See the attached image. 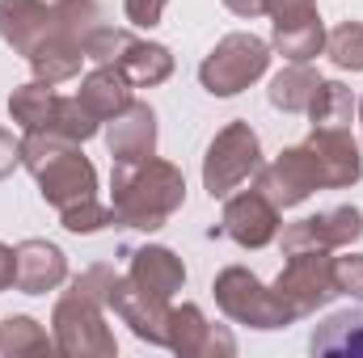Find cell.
<instances>
[{"instance_id":"6da1fadb","label":"cell","mask_w":363,"mask_h":358,"mask_svg":"<svg viewBox=\"0 0 363 358\" xmlns=\"http://www.w3.org/2000/svg\"><path fill=\"white\" fill-rule=\"evenodd\" d=\"M186 202V178L174 161L140 156V161H114L110 173V207L123 228L157 232L165 228Z\"/></svg>"},{"instance_id":"7a4b0ae2","label":"cell","mask_w":363,"mask_h":358,"mask_svg":"<svg viewBox=\"0 0 363 358\" xmlns=\"http://www.w3.org/2000/svg\"><path fill=\"white\" fill-rule=\"evenodd\" d=\"M21 165L34 173L38 194L47 207L64 211L72 202L97 198V169L81 152V144L55 135V131H26L21 135Z\"/></svg>"},{"instance_id":"3957f363","label":"cell","mask_w":363,"mask_h":358,"mask_svg":"<svg viewBox=\"0 0 363 358\" xmlns=\"http://www.w3.org/2000/svg\"><path fill=\"white\" fill-rule=\"evenodd\" d=\"M51 337H55V350L68 358H114L118 354V342H114V333L106 325V304L93 299L89 291H81V287H68L55 299Z\"/></svg>"},{"instance_id":"277c9868","label":"cell","mask_w":363,"mask_h":358,"mask_svg":"<svg viewBox=\"0 0 363 358\" xmlns=\"http://www.w3.org/2000/svg\"><path fill=\"white\" fill-rule=\"evenodd\" d=\"M211 295H216V308L233 325H250V329H287V325H296V312L279 299V291L267 287L245 266L220 270L216 282H211Z\"/></svg>"},{"instance_id":"5b68a950","label":"cell","mask_w":363,"mask_h":358,"mask_svg":"<svg viewBox=\"0 0 363 358\" xmlns=\"http://www.w3.org/2000/svg\"><path fill=\"white\" fill-rule=\"evenodd\" d=\"M267 68H271V42L250 30H237L207 51V59L199 64V85L211 97H237L254 81H262Z\"/></svg>"},{"instance_id":"8992f818","label":"cell","mask_w":363,"mask_h":358,"mask_svg":"<svg viewBox=\"0 0 363 358\" xmlns=\"http://www.w3.org/2000/svg\"><path fill=\"white\" fill-rule=\"evenodd\" d=\"M262 169V139L250 122H228L216 131V139L207 144L203 156V190L211 198H228L237 185H245L250 178H258Z\"/></svg>"},{"instance_id":"52a82bcc","label":"cell","mask_w":363,"mask_h":358,"mask_svg":"<svg viewBox=\"0 0 363 358\" xmlns=\"http://www.w3.org/2000/svg\"><path fill=\"white\" fill-rule=\"evenodd\" d=\"M274 291H279V299L296 312V321H304V316H313L317 308H325V304L338 295L330 249H300V253H287V266L279 270Z\"/></svg>"},{"instance_id":"ba28073f","label":"cell","mask_w":363,"mask_h":358,"mask_svg":"<svg viewBox=\"0 0 363 358\" xmlns=\"http://www.w3.org/2000/svg\"><path fill=\"white\" fill-rule=\"evenodd\" d=\"M363 236V211L359 207H330L317 215H304L287 228H279V245L283 253H300V249H351Z\"/></svg>"},{"instance_id":"9c48e42d","label":"cell","mask_w":363,"mask_h":358,"mask_svg":"<svg viewBox=\"0 0 363 358\" xmlns=\"http://www.w3.org/2000/svg\"><path fill=\"white\" fill-rule=\"evenodd\" d=\"M258 190L271 198L279 211L300 207L313 190H325L321 185V169H317V156L308 152V144L283 148L271 165H262L258 169Z\"/></svg>"},{"instance_id":"30bf717a","label":"cell","mask_w":363,"mask_h":358,"mask_svg":"<svg viewBox=\"0 0 363 358\" xmlns=\"http://www.w3.org/2000/svg\"><path fill=\"white\" fill-rule=\"evenodd\" d=\"M279 228H283L279 207H274L258 185L245 190V194H233V198L224 202L220 232H224L228 241H237L241 249H267L271 241H279Z\"/></svg>"},{"instance_id":"8fae6325","label":"cell","mask_w":363,"mask_h":358,"mask_svg":"<svg viewBox=\"0 0 363 358\" xmlns=\"http://www.w3.org/2000/svg\"><path fill=\"white\" fill-rule=\"evenodd\" d=\"M106 308L148 346H165L169 342V304L144 295L140 287H131L123 274L110 282V295H106Z\"/></svg>"},{"instance_id":"7c38bea8","label":"cell","mask_w":363,"mask_h":358,"mask_svg":"<svg viewBox=\"0 0 363 358\" xmlns=\"http://www.w3.org/2000/svg\"><path fill=\"white\" fill-rule=\"evenodd\" d=\"M165 350H174L182 358H216V354H237V342L220 325H211L199 304H182V308H169Z\"/></svg>"},{"instance_id":"4fadbf2b","label":"cell","mask_w":363,"mask_h":358,"mask_svg":"<svg viewBox=\"0 0 363 358\" xmlns=\"http://www.w3.org/2000/svg\"><path fill=\"white\" fill-rule=\"evenodd\" d=\"M304 144L317 156V169H321V185L325 190H347V185H355L363 178V152H359V139L351 131L313 127V135Z\"/></svg>"},{"instance_id":"5bb4252c","label":"cell","mask_w":363,"mask_h":358,"mask_svg":"<svg viewBox=\"0 0 363 358\" xmlns=\"http://www.w3.org/2000/svg\"><path fill=\"white\" fill-rule=\"evenodd\" d=\"M101 139L110 148L114 161H140L157 152V110L148 101H135L127 110H118L114 118L101 122Z\"/></svg>"},{"instance_id":"9a60e30c","label":"cell","mask_w":363,"mask_h":358,"mask_svg":"<svg viewBox=\"0 0 363 358\" xmlns=\"http://www.w3.org/2000/svg\"><path fill=\"white\" fill-rule=\"evenodd\" d=\"M13 253H17L13 287H17L21 295H47V291H55V287L68 282V258H64L60 245L34 236V241H21Z\"/></svg>"},{"instance_id":"2e32d148","label":"cell","mask_w":363,"mask_h":358,"mask_svg":"<svg viewBox=\"0 0 363 358\" xmlns=\"http://www.w3.org/2000/svg\"><path fill=\"white\" fill-rule=\"evenodd\" d=\"M55 34V13L47 0H0V38L17 55H34Z\"/></svg>"},{"instance_id":"e0dca14e","label":"cell","mask_w":363,"mask_h":358,"mask_svg":"<svg viewBox=\"0 0 363 358\" xmlns=\"http://www.w3.org/2000/svg\"><path fill=\"white\" fill-rule=\"evenodd\" d=\"M127 282L140 287L144 295L169 304L182 287H186V266H182V258L174 253V249H165V245H144V249L131 253Z\"/></svg>"},{"instance_id":"ac0fdd59","label":"cell","mask_w":363,"mask_h":358,"mask_svg":"<svg viewBox=\"0 0 363 358\" xmlns=\"http://www.w3.org/2000/svg\"><path fill=\"white\" fill-rule=\"evenodd\" d=\"M131 89H135V85L123 76L118 64H93V72L81 76L77 97H81V105L89 110L97 122H106V118H114L118 110L131 105Z\"/></svg>"},{"instance_id":"d6986e66","label":"cell","mask_w":363,"mask_h":358,"mask_svg":"<svg viewBox=\"0 0 363 358\" xmlns=\"http://www.w3.org/2000/svg\"><path fill=\"white\" fill-rule=\"evenodd\" d=\"M81 68H85V47L77 42V38H68V34H51L34 55H30V72H34V81H43V85H64V81H77L81 76Z\"/></svg>"},{"instance_id":"ffe728a7","label":"cell","mask_w":363,"mask_h":358,"mask_svg":"<svg viewBox=\"0 0 363 358\" xmlns=\"http://www.w3.org/2000/svg\"><path fill=\"white\" fill-rule=\"evenodd\" d=\"M123 76L135 85V89H157L174 76V51L165 42H148V38H131V47L123 51L118 59Z\"/></svg>"},{"instance_id":"44dd1931","label":"cell","mask_w":363,"mask_h":358,"mask_svg":"<svg viewBox=\"0 0 363 358\" xmlns=\"http://www.w3.org/2000/svg\"><path fill=\"white\" fill-rule=\"evenodd\" d=\"M308 350H313V354H363V308L325 316V321L313 329Z\"/></svg>"},{"instance_id":"7402d4cb","label":"cell","mask_w":363,"mask_h":358,"mask_svg":"<svg viewBox=\"0 0 363 358\" xmlns=\"http://www.w3.org/2000/svg\"><path fill=\"white\" fill-rule=\"evenodd\" d=\"M271 51H279L287 64H308V59H317V55L325 51L321 13H317V17H304V21H283V25H274Z\"/></svg>"},{"instance_id":"603a6c76","label":"cell","mask_w":363,"mask_h":358,"mask_svg":"<svg viewBox=\"0 0 363 358\" xmlns=\"http://www.w3.org/2000/svg\"><path fill=\"white\" fill-rule=\"evenodd\" d=\"M321 85V76L308 68V64H287L283 72H274L271 85H267V101L283 114H308V101Z\"/></svg>"},{"instance_id":"cb8c5ba5","label":"cell","mask_w":363,"mask_h":358,"mask_svg":"<svg viewBox=\"0 0 363 358\" xmlns=\"http://www.w3.org/2000/svg\"><path fill=\"white\" fill-rule=\"evenodd\" d=\"M355 110H359L355 93L347 89L342 81H325V76H321V85H317L313 101H308V118H313V127L351 131V122H355Z\"/></svg>"},{"instance_id":"d4e9b609","label":"cell","mask_w":363,"mask_h":358,"mask_svg":"<svg viewBox=\"0 0 363 358\" xmlns=\"http://www.w3.org/2000/svg\"><path fill=\"white\" fill-rule=\"evenodd\" d=\"M55 85H43V81H26L9 93V118L26 131H43L47 118H51V105H55Z\"/></svg>"},{"instance_id":"484cf974","label":"cell","mask_w":363,"mask_h":358,"mask_svg":"<svg viewBox=\"0 0 363 358\" xmlns=\"http://www.w3.org/2000/svg\"><path fill=\"white\" fill-rule=\"evenodd\" d=\"M51 346H55V337H47V329L34 316L0 321V354L4 358H34V354H47Z\"/></svg>"},{"instance_id":"4316f807","label":"cell","mask_w":363,"mask_h":358,"mask_svg":"<svg viewBox=\"0 0 363 358\" xmlns=\"http://www.w3.org/2000/svg\"><path fill=\"white\" fill-rule=\"evenodd\" d=\"M43 131H55V135H64V139H72V144H85V139H93V135L101 131V122L81 105V97H55L51 118H47Z\"/></svg>"},{"instance_id":"83f0119b","label":"cell","mask_w":363,"mask_h":358,"mask_svg":"<svg viewBox=\"0 0 363 358\" xmlns=\"http://www.w3.org/2000/svg\"><path fill=\"white\" fill-rule=\"evenodd\" d=\"M51 13H55V30L77 38L81 47L93 30H101V4L97 0H55Z\"/></svg>"},{"instance_id":"f1b7e54d","label":"cell","mask_w":363,"mask_h":358,"mask_svg":"<svg viewBox=\"0 0 363 358\" xmlns=\"http://www.w3.org/2000/svg\"><path fill=\"white\" fill-rule=\"evenodd\" d=\"M325 55L342 72H363V21H342L325 34Z\"/></svg>"},{"instance_id":"f546056e","label":"cell","mask_w":363,"mask_h":358,"mask_svg":"<svg viewBox=\"0 0 363 358\" xmlns=\"http://www.w3.org/2000/svg\"><path fill=\"white\" fill-rule=\"evenodd\" d=\"M60 224H64L68 232H77V236H93V232H101V228L118 224V215H114V207H110V202L85 198V202L64 207V211H60Z\"/></svg>"},{"instance_id":"4dcf8cb0","label":"cell","mask_w":363,"mask_h":358,"mask_svg":"<svg viewBox=\"0 0 363 358\" xmlns=\"http://www.w3.org/2000/svg\"><path fill=\"white\" fill-rule=\"evenodd\" d=\"M131 30H114V25H101V30H93L89 38H85V59L89 64H118L123 59V51L131 47Z\"/></svg>"},{"instance_id":"1f68e13d","label":"cell","mask_w":363,"mask_h":358,"mask_svg":"<svg viewBox=\"0 0 363 358\" xmlns=\"http://www.w3.org/2000/svg\"><path fill=\"white\" fill-rule=\"evenodd\" d=\"M334 287H338V295L363 299V253L334 258Z\"/></svg>"},{"instance_id":"d6a6232c","label":"cell","mask_w":363,"mask_h":358,"mask_svg":"<svg viewBox=\"0 0 363 358\" xmlns=\"http://www.w3.org/2000/svg\"><path fill=\"white\" fill-rule=\"evenodd\" d=\"M165 8H169V0H123V13H127V21H131L135 30H152V25H161Z\"/></svg>"},{"instance_id":"836d02e7","label":"cell","mask_w":363,"mask_h":358,"mask_svg":"<svg viewBox=\"0 0 363 358\" xmlns=\"http://www.w3.org/2000/svg\"><path fill=\"white\" fill-rule=\"evenodd\" d=\"M267 13H271L274 25L304 21V17H317V0H267Z\"/></svg>"},{"instance_id":"e575fe53","label":"cell","mask_w":363,"mask_h":358,"mask_svg":"<svg viewBox=\"0 0 363 358\" xmlns=\"http://www.w3.org/2000/svg\"><path fill=\"white\" fill-rule=\"evenodd\" d=\"M21 165V139L13 135V131H4L0 127V181L13 178V169Z\"/></svg>"},{"instance_id":"d590c367","label":"cell","mask_w":363,"mask_h":358,"mask_svg":"<svg viewBox=\"0 0 363 358\" xmlns=\"http://www.w3.org/2000/svg\"><path fill=\"white\" fill-rule=\"evenodd\" d=\"M220 4L237 17H262L267 13V0H220Z\"/></svg>"},{"instance_id":"8d00e7d4","label":"cell","mask_w":363,"mask_h":358,"mask_svg":"<svg viewBox=\"0 0 363 358\" xmlns=\"http://www.w3.org/2000/svg\"><path fill=\"white\" fill-rule=\"evenodd\" d=\"M13 266H17V253L9 245H0V291L13 287Z\"/></svg>"},{"instance_id":"74e56055","label":"cell","mask_w":363,"mask_h":358,"mask_svg":"<svg viewBox=\"0 0 363 358\" xmlns=\"http://www.w3.org/2000/svg\"><path fill=\"white\" fill-rule=\"evenodd\" d=\"M355 114H359V127H363V97H359V110H355Z\"/></svg>"}]
</instances>
